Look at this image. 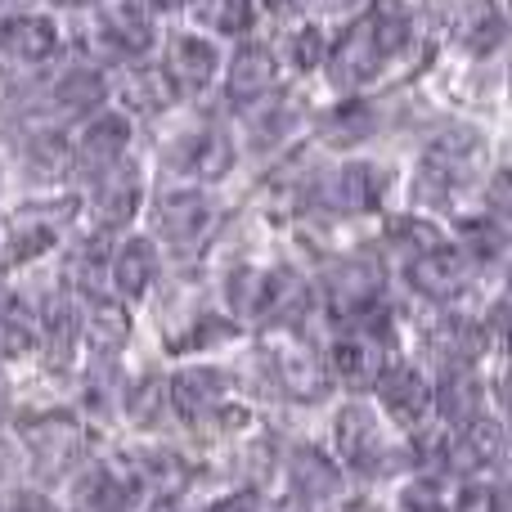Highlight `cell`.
Instances as JSON below:
<instances>
[{"mask_svg":"<svg viewBox=\"0 0 512 512\" xmlns=\"http://www.w3.org/2000/svg\"><path fill=\"white\" fill-rule=\"evenodd\" d=\"M333 441H337V454L351 463L355 472L364 477H382V472L396 468V459H387L382 450V436H378V423L364 405H346L333 423Z\"/></svg>","mask_w":512,"mask_h":512,"instance_id":"obj_1","label":"cell"},{"mask_svg":"<svg viewBox=\"0 0 512 512\" xmlns=\"http://www.w3.org/2000/svg\"><path fill=\"white\" fill-rule=\"evenodd\" d=\"M23 441H27V454H32L36 472H41V477H59V472L77 468L86 436H81V427L72 423V418L50 414V418L27 423L23 427Z\"/></svg>","mask_w":512,"mask_h":512,"instance_id":"obj_2","label":"cell"},{"mask_svg":"<svg viewBox=\"0 0 512 512\" xmlns=\"http://www.w3.org/2000/svg\"><path fill=\"white\" fill-rule=\"evenodd\" d=\"M225 382L221 369H207V364H194V369H180L176 378L167 382V405L176 409L185 423H207L212 414L225 409Z\"/></svg>","mask_w":512,"mask_h":512,"instance_id":"obj_3","label":"cell"},{"mask_svg":"<svg viewBox=\"0 0 512 512\" xmlns=\"http://www.w3.org/2000/svg\"><path fill=\"white\" fill-rule=\"evenodd\" d=\"M378 400L400 427H423L427 414H432V382L423 378L418 369L409 364H387L378 373Z\"/></svg>","mask_w":512,"mask_h":512,"instance_id":"obj_4","label":"cell"},{"mask_svg":"<svg viewBox=\"0 0 512 512\" xmlns=\"http://www.w3.org/2000/svg\"><path fill=\"white\" fill-rule=\"evenodd\" d=\"M324 283H328V301H333L337 315L360 319L364 310L378 306L382 270H378V261H369V256H346V261H337L333 270H328Z\"/></svg>","mask_w":512,"mask_h":512,"instance_id":"obj_5","label":"cell"},{"mask_svg":"<svg viewBox=\"0 0 512 512\" xmlns=\"http://www.w3.org/2000/svg\"><path fill=\"white\" fill-rule=\"evenodd\" d=\"M387 346L382 337L373 333H346L328 346V373H333L342 387L351 391H364L378 382V373L387 369Z\"/></svg>","mask_w":512,"mask_h":512,"instance_id":"obj_6","label":"cell"},{"mask_svg":"<svg viewBox=\"0 0 512 512\" xmlns=\"http://www.w3.org/2000/svg\"><path fill=\"white\" fill-rule=\"evenodd\" d=\"M135 212H140V171H135L131 162H113L95 185L90 216H95V225L104 234H113V230H122V225H131Z\"/></svg>","mask_w":512,"mask_h":512,"instance_id":"obj_7","label":"cell"},{"mask_svg":"<svg viewBox=\"0 0 512 512\" xmlns=\"http://www.w3.org/2000/svg\"><path fill=\"white\" fill-rule=\"evenodd\" d=\"M72 212H77L72 203H59L54 212L50 207H27V212L9 216V225H5V261L23 265V261H32V256H41L54 243L59 225L72 221Z\"/></svg>","mask_w":512,"mask_h":512,"instance_id":"obj_8","label":"cell"},{"mask_svg":"<svg viewBox=\"0 0 512 512\" xmlns=\"http://www.w3.org/2000/svg\"><path fill=\"white\" fill-rule=\"evenodd\" d=\"M378 63H382V50H378V41H373L369 23L355 18V23L342 32L337 50L328 54V81H333L337 90H360L364 81L378 72Z\"/></svg>","mask_w":512,"mask_h":512,"instance_id":"obj_9","label":"cell"},{"mask_svg":"<svg viewBox=\"0 0 512 512\" xmlns=\"http://www.w3.org/2000/svg\"><path fill=\"white\" fill-rule=\"evenodd\" d=\"M122 472L131 477L135 490H149L158 495V504H176L189 486V463L171 450H135L126 454Z\"/></svg>","mask_w":512,"mask_h":512,"instance_id":"obj_10","label":"cell"},{"mask_svg":"<svg viewBox=\"0 0 512 512\" xmlns=\"http://www.w3.org/2000/svg\"><path fill=\"white\" fill-rule=\"evenodd\" d=\"M72 328L77 337L99 355L122 351V342L131 337V315L122 310V301L113 297H90L81 310H72Z\"/></svg>","mask_w":512,"mask_h":512,"instance_id":"obj_11","label":"cell"},{"mask_svg":"<svg viewBox=\"0 0 512 512\" xmlns=\"http://www.w3.org/2000/svg\"><path fill=\"white\" fill-rule=\"evenodd\" d=\"M59 50V27L41 14H14L0 23V54L14 63H45Z\"/></svg>","mask_w":512,"mask_h":512,"instance_id":"obj_12","label":"cell"},{"mask_svg":"<svg viewBox=\"0 0 512 512\" xmlns=\"http://www.w3.org/2000/svg\"><path fill=\"white\" fill-rule=\"evenodd\" d=\"M131 140V126L122 113H99L81 126L77 135V162L90 171H108L113 162H122V149Z\"/></svg>","mask_w":512,"mask_h":512,"instance_id":"obj_13","label":"cell"},{"mask_svg":"<svg viewBox=\"0 0 512 512\" xmlns=\"http://www.w3.org/2000/svg\"><path fill=\"white\" fill-rule=\"evenodd\" d=\"M495 463H504V427L490 423V418H477V423L463 427L450 441L445 472H486Z\"/></svg>","mask_w":512,"mask_h":512,"instance_id":"obj_14","label":"cell"},{"mask_svg":"<svg viewBox=\"0 0 512 512\" xmlns=\"http://www.w3.org/2000/svg\"><path fill=\"white\" fill-rule=\"evenodd\" d=\"M135 486L122 468L113 463H86L77 472V504L81 512H126Z\"/></svg>","mask_w":512,"mask_h":512,"instance_id":"obj_15","label":"cell"},{"mask_svg":"<svg viewBox=\"0 0 512 512\" xmlns=\"http://www.w3.org/2000/svg\"><path fill=\"white\" fill-rule=\"evenodd\" d=\"M382 189H387L382 171H373L369 162H351L324 185V203L333 212H369V207L382 203Z\"/></svg>","mask_w":512,"mask_h":512,"instance_id":"obj_16","label":"cell"},{"mask_svg":"<svg viewBox=\"0 0 512 512\" xmlns=\"http://www.w3.org/2000/svg\"><path fill=\"white\" fill-rule=\"evenodd\" d=\"M274 378L297 400H324L328 396V369L310 346H283L274 351Z\"/></svg>","mask_w":512,"mask_h":512,"instance_id":"obj_17","label":"cell"},{"mask_svg":"<svg viewBox=\"0 0 512 512\" xmlns=\"http://www.w3.org/2000/svg\"><path fill=\"white\" fill-rule=\"evenodd\" d=\"M432 409L441 414V423L450 427H472L481 418V382L472 378V369H445L441 387L432 391Z\"/></svg>","mask_w":512,"mask_h":512,"instance_id":"obj_18","label":"cell"},{"mask_svg":"<svg viewBox=\"0 0 512 512\" xmlns=\"http://www.w3.org/2000/svg\"><path fill=\"white\" fill-rule=\"evenodd\" d=\"M167 81L180 90H203L216 77V45L203 36H176L167 50Z\"/></svg>","mask_w":512,"mask_h":512,"instance_id":"obj_19","label":"cell"},{"mask_svg":"<svg viewBox=\"0 0 512 512\" xmlns=\"http://www.w3.org/2000/svg\"><path fill=\"white\" fill-rule=\"evenodd\" d=\"M409 283H414L418 292H423L427 301H436V306H445V301H454L463 292V283H468V274H463V261L454 252H432V256H418V261H409Z\"/></svg>","mask_w":512,"mask_h":512,"instance_id":"obj_20","label":"cell"},{"mask_svg":"<svg viewBox=\"0 0 512 512\" xmlns=\"http://www.w3.org/2000/svg\"><path fill=\"white\" fill-rule=\"evenodd\" d=\"M288 472H292V499H301V504H324V499H333L337 490H342L337 463L328 459V454L310 450V445L292 454Z\"/></svg>","mask_w":512,"mask_h":512,"instance_id":"obj_21","label":"cell"},{"mask_svg":"<svg viewBox=\"0 0 512 512\" xmlns=\"http://www.w3.org/2000/svg\"><path fill=\"white\" fill-rule=\"evenodd\" d=\"M176 167L198 180H221L234 167V144L221 131H198L176 149Z\"/></svg>","mask_w":512,"mask_h":512,"instance_id":"obj_22","label":"cell"},{"mask_svg":"<svg viewBox=\"0 0 512 512\" xmlns=\"http://www.w3.org/2000/svg\"><path fill=\"white\" fill-rule=\"evenodd\" d=\"M310 310V288L297 270H270L261 288V315L270 324H301Z\"/></svg>","mask_w":512,"mask_h":512,"instance_id":"obj_23","label":"cell"},{"mask_svg":"<svg viewBox=\"0 0 512 512\" xmlns=\"http://www.w3.org/2000/svg\"><path fill=\"white\" fill-rule=\"evenodd\" d=\"M274 86V54L265 45H243L230 59V77H225V95L234 104H252L265 99V90Z\"/></svg>","mask_w":512,"mask_h":512,"instance_id":"obj_24","label":"cell"},{"mask_svg":"<svg viewBox=\"0 0 512 512\" xmlns=\"http://www.w3.org/2000/svg\"><path fill=\"white\" fill-rule=\"evenodd\" d=\"M432 351L445 369H468L486 351V324H472L463 315H445L432 333Z\"/></svg>","mask_w":512,"mask_h":512,"instance_id":"obj_25","label":"cell"},{"mask_svg":"<svg viewBox=\"0 0 512 512\" xmlns=\"http://www.w3.org/2000/svg\"><path fill=\"white\" fill-rule=\"evenodd\" d=\"M108 274H113V283H117V292H122V297H144V292H149V283L158 279V252H153V243L149 239L122 243V248L113 252Z\"/></svg>","mask_w":512,"mask_h":512,"instance_id":"obj_26","label":"cell"},{"mask_svg":"<svg viewBox=\"0 0 512 512\" xmlns=\"http://www.w3.org/2000/svg\"><path fill=\"white\" fill-rule=\"evenodd\" d=\"M99 27H104V36L113 41V50H122V54H144L153 45L149 14H140L131 0H108L104 14H99Z\"/></svg>","mask_w":512,"mask_h":512,"instance_id":"obj_27","label":"cell"},{"mask_svg":"<svg viewBox=\"0 0 512 512\" xmlns=\"http://www.w3.org/2000/svg\"><path fill=\"white\" fill-rule=\"evenodd\" d=\"M207 216L212 212H207L203 194H194V189H176V194H167L158 203V230L167 234V239H176V243H189V239L203 234Z\"/></svg>","mask_w":512,"mask_h":512,"instance_id":"obj_28","label":"cell"},{"mask_svg":"<svg viewBox=\"0 0 512 512\" xmlns=\"http://www.w3.org/2000/svg\"><path fill=\"white\" fill-rule=\"evenodd\" d=\"M364 23H369L373 41H378L382 54H396L409 45V32H414V23H409V9L400 5V0H373L369 14H364Z\"/></svg>","mask_w":512,"mask_h":512,"instance_id":"obj_29","label":"cell"},{"mask_svg":"<svg viewBox=\"0 0 512 512\" xmlns=\"http://www.w3.org/2000/svg\"><path fill=\"white\" fill-rule=\"evenodd\" d=\"M122 99L131 108H140V113H158V108H167L176 99V86L167 81L162 68H131L122 77Z\"/></svg>","mask_w":512,"mask_h":512,"instance_id":"obj_30","label":"cell"},{"mask_svg":"<svg viewBox=\"0 0 512 512\" xmlns=\"http://www.w3.org/2000/svg\"><path fill=\"white\" fill-rule=\"evenodd\" d=\"M319 126H324V140L328 144L351 149V144H360V140H369V135H373V108L364 104V99H346V104H337Z\"/></svg>","mask_w":512,"mask_h":512,"instance_id":"obj_31","label":"cell"},{"mask_svg":"<svg viewBox=\"0 0 512 512\" xmlns=\"http://www.w3.org/2000/svg\"><path fill=\"white\" fill-rule=\"evenodd\" d=\"M99 99H104V77L95 68H72L54 86V108H63V113H86Z\"/></svg>","mask_w":512,"mask_h":512,"instance_id":"obj_32","label":"cell"},{"mask_svg":"<svg viewBox=\"0 0 512 512\" xmlns=\"http://www.w3.org/2000/svg\"><path fill=\"white\" fill-rule=\"evenodd\" d=\"M387 239L396 243L400 252H409V261H418V256H432L445 248L441 230H436L432 221H423V216H400V221H391Z\"/></svg>","mask_w":512,"mask_h":512,"instance_id":"obj_33","label":"cell"},{"mask_svg":"<svg viewBox=\"0 0 512 512\" xmlns=\"http://www.w3.org/2000/svg\"><path fill=\"white\" fill-rule=\"evenodd\" d=\"M122 405H126V418H131L135 427H153L162 418V409H167V382H162V378L131 382V387H126V396H122Z\"/></svg>","mask_w":512,"mask_h":512,"instance_id":"obj_34","label":"cell"},{"mask_svg":"<svg viewBox=\"0 0 512 512\" xmlns=\"http://www.w3.org/2000/svg\"><path fill=\"white\" fill-rule=\"evenodd\" d=\"M194 14H198V23H207L212 32L239 36V32H248V23H252V0H194Z\"/></svg>","mask_w":512,"mask_h":512,"instance_id":"obj_35","label":"cell"},{"mask_svg":"<svg viewBox=\"0 0 512 512\" xmlns=\"http://www.w3.org/2000/svg\"><path fill=\"white\" fill-rule=\"evenodd\" d=\"M27 167H32L36 180H54L72 167V149L59 135H36V140L27 144Z\"/></svg>","mask_w":512,"mask_h":512,"instance_id":"obj_36","label":"cell"},{"mask_svg":"<svg viewBox=\"0 0 512 512\" xmlns=\"http://www.w3.org/2000/svg\"><path fill=\"white\" fill-rule=\"evenodd\" d=\"M504 14H499V9H477V14L468 18V23H463V45H468L472 54H481V59H486L490 50H499V45H504Z\"/></svg>","mask_w":512,"mask_h":512,"instance_id":"obj_37","label":"cell"},{"mask_svg":"<svg viewBox=\"0 0 512 512\" xmlns=\"http://www.w3.org/2000/svg\"><path fill=\"white\" fill-rule=\"evenodd\" d=\"M261 288H265V274L239 265V270H230V279H225V301H230V310H239V315H261Z\"/></svg>","mask_w":512,"mask_h":512,"instance_id":"obj_38","label":"cell"},{"mask_svg":"<svg viewBox=\"0 0 512 512\" xmlns=\"http://www.w3.org/2000/svg\"><path fill=\"white\" fill-rule=\"evenodd\" d=\"M279 54L292 63L297 72H310L319 59H324V36H319V27H297V32L283 36Z\"/></svg>","mask_w":512,"mask_h":512,"instance_id":"obj_39","label":"cell"},{"mask_svg":"<svg viewBox=\"0 0 512 512\" xmlns=\"http://www.w3.org/2000/svg\"><path fill=\"white\" fill-rule=\"evenodd\" d=\"M36 346V328L18 310H0V360H18Z\"/></svg>","mask_w":512,"mask_h":512,"instance_id":"obj_40","label":"cell"},{"mask_svg":"<svg viewBox=\"0 0 512 512\" xmlns=\"http://www.w3.org/2000/svg\"><path fill=\"white\" fill-rule=\"evenodd\" d=\"M400 512H445L441 504V490H436V481L432 477H423V481H414V486L400 495Z\"/></svg>","mask_w":512,"mask_h":512,"instance_id":"obj_41","label":"cell"},{"mask_svg":"<svg viewBox=\"0 0 512 512\" xmlns=\"http://www.w3.org/2000/svg\"><path fill=\"white\" fill-rule=\"evenodd\" d=\"M454 512H508V495L504 490L472 486V490H463V499H459V508Z\"/></svg>","mask_w":512,"mask_h":512,"instance_id":"obj_42","label":"cell"},{"mask_svg":"<svg viewBox=\"0 0 512 512\" xmlns=\"http://www.w3.org/2000/svg\"><path fill=\"white\" fill-rule=\"evenodd\" d=\"M468 248H472V256H504V230H490V225H468Z\"/></svg>","mask_w":512,"mask_h":512,"instance_id":"obj_43","label":"cell"},{"mask_svg":"<svg viewBox=\"0 0 512 512\" xmlns=\"http://www.w3.org/2000/svg\"><path fill=\"white\" fill-rule=\"evenodd\" d=\"M212 512H265V504H261V495H256V490H239V495H230L225 504H216Z\"/></svg>","mask_w":512,"mask_h":512,"instance_id":"obj_44","label":"cell"},{"mask_svg":"<svg viewBox=\"0 0 512 512\" xmlns=\"http://www.w3.org/2000/svg\"><path fill=\"white\" fill-rule=\"evenodd\" d=\"M5 512H54V508H50V499L45 495H14Z\"/></svg>","mask_w":512,"mask_h":512,"instance_id":"obj_45","label":"cell"},{"mask_svg":"<svg viewBox=\"0 0 512 512\" xmlns=\"http://www.w3.org/2000/svg\"><path fill=\"white\" fill-rule=\"evenodd\" d=\"M490 207H495V216L508 212V171H499L495 185H490Z\"/></svg>","mask_w":512,"mask_h":512,"instance_id":"obj_46","label":"cell"},{"mask_svg":"<svg viewBox=\"0 0 512 512\" xmlns=\"http://www.w3.org/2000/svg\"><path fill=\"white\" fill-rule=\"evenodd\" d=\"M490 328H495V337L508 333V301H495V310H490Z\"/></svg>","mask_w":512,"mask_h":512,"instance_id":"obj_47","label":"cell"},{"mask_svg":"<svg viewBox=\"0 0 512 512\" xmlns=\"http://www.w3.org/2000/svg\"><path fill=\"white\" fill-rule=\"evenodd\" d=\"M131 5L140 9V14H144V9H158V14H167V9H180V5H189V0H131Z\"/></svg>","mask_w":512,"mask_h":512,"instance_id":"obj_48","label":"cell"},{"mask_svg":"<svg viewBox=\"0 0 512 512\" xmlns=\"http://www.w3.org/2000/svg\"><path fill=\"white\" fill-rule=\"evenodd\" d=\"M301 5H306V0H265V9H270V14H301Z\"/></svg>","mask_w":512,"mask_h":512,"instance_id":"obj_49","label":"cell"},{"mask_svg":"<svg viewBox=\"0 0 512 512\" xmlns=\"http://www.w3.org/2000/svg\"><path fill=\"white\" fill-rule=\"evenodd\" d=\"M270 512H310V504H301V499L288 495V499H279V504H274Z\"/></svg>","mask_w":512,"mask_h":512,"instance_id":"obj_50","label":"cell"},{"mask_svg":"<svg viewBox=\"0 0 512 512\" xmlns=\"http://www.w3.org/2000/svg\"><path fill=\"white\" fill-rule=\"evenodd\" d=\"M351 512H373V508H369V504H360V508H351Z\"/></svg>","mask_w":512,"mask_h":512,"instance_id":"obj_51","label":"cell"},{"mask_svg":"<svg viewBox=\"0 0 512 512\" xmlns=\"http://www.w3.org/2000/svg\"><path fill=\"white\" fill-rule=\"evenodd\" d=\"M63 5H86V0H63Z\"/></svg>","mask_w":512,"mask_h":512,"instance_id":"obj_52","label":"cell"}]
</instances>
